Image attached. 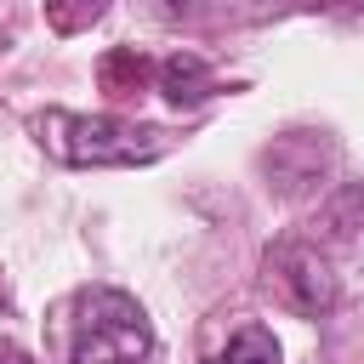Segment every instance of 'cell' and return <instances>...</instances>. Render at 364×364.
<instances>
[{
	"label": "cell",
	"mask_w": 364,
	"mask_h": 364,
	"mask_svg": "<svg viewBox=\"0 0 364 364\" xmlns=\"http://www.w3.org/2000/svg\"><path fill=\"white\" fill-rule=\"evenodd\" d=\"M148 358H154V324L136 296L114 284H91L74 296L68 364H148Z\"/></svg>",
	"instance_id": "obj_1"
},
{
	"label": "cell",
	"mask_w": 364,
	"mask_h": 364,
	"mask_svg": "<svg viewBox=\"0 0 364 364\" xmlns=\"http://www.w3.org/2000/svg\"><path fill=\"white\" fill-rule=\"evenodd\" d=\"M159 91H165L176 108H193V102H205V97L216 91V74L205 68V57L182 51V57H165V63H159Z\"/></svg>",
	"instance_id": "obj_4"
},
{
	"label": "cell",
	"mask_w": 364,
	"mask_h": 364,
	"mask_svg": "<svg viewBox=\"0 0 364 364\" xmlns=\"http://www.w3.org/2000/svg\"><path fill=\"white\" fill-rule=\"evenodd\" d=\"M40 142L63 159V165H148L171 148V131L159 125H131L114 114H40L34 119Z\"/></svg>",
	"instance_id": "obj_2"
},
{
	"label": "cell",
	"mask_w": 364,
	"mask_h": 364,
	"mask_svg": "<svg viewBox=\"0 0 364 364\" xmlns=\"http://www.w3.org/2000/svg\"><path fill=\"white\" fill-rule=\"evenodd\" d=\"M0 364H28V358H23L17 347H6V353H0Z\"/></svg>",
	"instance_id": "obj_6"
},
{
	"label": "cell",
	"mask_w": 364,
	"mask_h": 364,
	"mask_svg": "<svg viewBox=\"0 0 364 364\" xmlns=\"http://www.w3.org/2000/svg\"><path fill=\"white\" fill-rule=\"evenodd\" d=\"M267 273L279 279V290L290 296L296 313H324V307L336 301V267H330V256H318V245L284 239V245L267 256Z\"/></svg>",
	"instance_id": "obj_3"
},
{
	"label": "cell",
	"mask_w": 364,
	"mask_h": 364,
	"mask_svg": "<svg viewBox=\"0 0 364 364\" xmlns=\"http://www.w3.org/2000/svg\"><path fill=\"white\" fill-rule=\"evenodd\" d=\"M210 364H279V341H273V330H262V324H245Z\"/></svg>",
	"instance_id": "obj_5"
}]
</instances>
